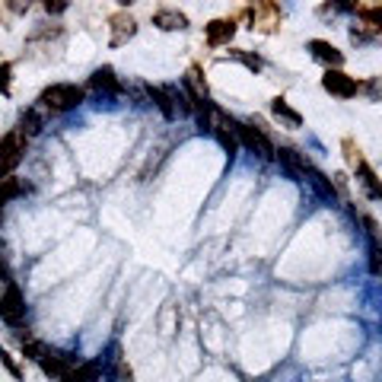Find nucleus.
<instances>
[{
    "mask_svg": "<svg viewBox=\"0 0 382 382\" xmlns=\"http://www.w3.org/2000/svg\"><path fill=\"white\" fill-rule=\"evenodd\" d=\"M0 363H4L6 370H10V376L23 379V370H19V366H16V360H13V357H10V353H6V351H0Z\"/></svg>",
    "mask_w": 382,
    "mask_h": 382,
    "instance_id": "obj_27",
    "label": "nucleus"
},
{
    "mask_svg": "<svg viewBox=\"0 0 382 382\" xmlns=\"http://www.w3.org/2000/svg\"><path fill=\"white\" fill-rule=\"evenodd\" d=\"M10 86H13V67L6 61H0V96H10Z\"/></svg>",
    "mask_w": 382,
    "mask_h": 382,
    "instance_id": "obj_25",
    "label": "nucleus"
},
{
    "mask_svg": "<svg viewBox=\"0 0 382 382\" xmlns=\"http://www.w3.org/2000/svg\"><path fill=\"white\" fill-rule=\"evenodd\" d=\"M357 19H363L370 32H382V6H357Z\"/></svg>",
    "mask_w": 382,
    "mask_h": 382,
    "instance_id": "obj_20",
    "label": "nucleus"
},
{
    "mask_svg": "<svg viewBox=\"0 0 382 382\" xmlns=\"http://www.w3.org/2000/svg\"><path fill=\"white\" fill-rule=\"evenodd\" d=\"M306 182H309V185L316 188V195L322 197V201H331V204L338 201V188H334V182H331L325 172H319L316 166H309V169H306Z\"/></svg>",
    "mask_w": 382,
    "mask_h": 382,
    "instance_id": "obj_16",
    "label": "nucleus"
},
{
    "mask_svg": "<svg viewBox=\"0 0 382 382\" xmlns=\"http://www.w3.org/2000/svg\"><path fill=\"white\" fill-rule=\"evenodd\" d=\"M80 102H83V86L77 83H51L38 96V105L45 112H67V108H77Z\"/></svg>",
    "mask_w": 382,
    "mask_h": 382,
    "instance_id": "obj_1",
    "label": "nucleus"
},
{
    "mask_svg": "<svg viewBox=\"0 0 382 382\" xmlns=\"http://www.w3.org/2000/svg\"><path fill=\"white\" fill-rule=\"evenodd\" d=\"M38 363H42V370H45L51 379L67 382V379H71V373L77 370L80 360H73L71 353H64V351H45V357L38 360Z\"/></svg>",
    "mask_w": 382,
    "mask_h": 382,
    "instance_id": "obj_5",
    "label": "nucleus"
},
{
    "mask_svg": "<svg viewBox=\"0 0 382 382\" xmlns=\"http://www.w3.org/2000/svg\"><path fill=\"white\" fill-rule=\"evenodd\" d=\"M0 223H4V207H0Z\"/></svg>",
    "mask_w": 382,
    "mask_h": 382,
    "instance_id": "obj_29",
    "label": "nucleus"
},
{
    "mask_svg": "<svg viewBox=\"0 0 382 382\" xmlns=\"http://www.w3.org/2000/svg\"><path fill=\"white\" fill-rule=\"evenodd\" d=\"M153 26L162 32H182L188 29V16L182 10H172V6H162V10L153 13Z\"/></svg>",
    "mask_w": 382,
    "mask_h": 382,
    "instance_id": "obj_13",
    "label": "nucleus"
},
{
    "mask_svg": "<svg viewBox=\"0 0 382 382\" xmlns=\"http://www.w3.org/2000/svg\"><path fill=\"white\" fill-rule=\"evenodd\" d=\"M99 370H102L99 360H86V363H77V370L71 373L67 382H99Z\"/></svg>",
    "mask_w": 382,
    "mask_h": 382,
    "instance_id": "obj_19",
    "label": "nucleus"
},
{
    "mask_svg": "<svg viewBox=\"0 0 382 382\" xmlns=\"http://www.w3.org/2000/svg\"><path fill=\"white\" fill-rule=\"evenodd\" d=\"M233 36H236V19H210V23L204 26V38H207L210 48L229 45Z\"/></svg>",
    "mask_w": 382,
    "mask_h": 382,
    "instance_id": "obj_10",
    "label": "nucleus"
},
{
    "mask_svg": "<svg viewBox=\"0 0 382 382\" xmlns=\"http://www.w3.org/2000/svg\"><path fill=\"white\" fill-rule=\"evenodd\" d=\"M26 140L19 131H10L0 138V175H13V169L23 162L26 156Z\"/></svg>",
    "mask_w": 382,
    "mask_h": 382,
    "instance_id": "obj_4",
    "label": "nucleus"
},
{
    "mask_svg": "<svg viewBox=\"0 0 382 382\" xmlns=\"http://www.w3.org/2000/svg\"><path fill=\"white\" fill-rule=\"evenodd\" d=\"M23 195H26V182L19 179V175H0V207Z\"/></svg>",
    "mask_w": 382,
    "mask_h": 382,
    "instance_id": "obj_18",
    "label": "nucleus"
},
{
    "mask_svg": "<svg viewBox=\"0 0 382 382\" xmlns=\"http://www.w3.org/2000/svg\"><path fill=\"white\" fill-rule=\"evenodd\" d=\"M271 115H274L281 125H286L290 131H296V128H303V115L296 112V108L290 105V102L284 99V96H277V99H271Z\"/></svg>",
    "mask_w": 382,
    "mask_h": 382,
    "instance_id": "obj_14",
    "label": "nucleus"
},
{
    "mask_svg": "<svg viewBox=\"0 0 382 382\" xmlns=\"http://www.w3.org/2000/svg\"><path fill=\"white\" fill-rule=\"evenodd\" d=\"M0 319H4L6 325H13V329H19V325L26 322V299H23V290L16 286V281L6 284V290L0 293Z\"/></svg>",
    "mask_w": 382,
    "mask_h": 382,
    "instance_id": "obj_3",
    "label": "nucleus"
},
{
    "mask_svg": "<svg viewBox=\"0 0 382 382\" xmlns=\"http://www.w3.org/2000/svg\"><path fill=\"white\" fill-rule=\"evenodd\" d=\"M147 99L153 102V105L160 108V112L166 115L169 121H172V118H175V112H179L182 90H175V86H147Z\"/></svg>",
    "mask_w": 382,
    "mask_h": 382,
    "instance_id": "obj_8",
    "label": "nucleus"
},
{
    "mask_svg": "<svg viewBox=\"0 0 382 382\" xmlns=\"http://www.w3.org/2000/svg\"><path fill=\"white\" fill-rule=\"evenodd\" d=\"M309 51H312V58L322 61L329 71H341V64H344V54H341L331 42H325V38H312V42H309Z\"/></svg>",
    "mask_w": 382,
    "mask_h": 382,
    "instance_id": "obj_12",
    "label": "nucleus"
},
{
    "mask_svg": "<svg viewBox=\"0 0 382 382\" xmlns=\"http://www.w3.org/2000/svg\"><path fill=\"white\" fill-rule=\"evenodd\" d=\"M90 86L96 93H108V96H121V93H128V86L121 83L118 77H115V71L112 67H96V71L90 73Z\"/></svg>",
    "mask_w": 382,
    "mask_h": 382,
    "instance_id": "obj_11",
    "label": "nucleus"
},
{
    "mask_svg": "<svg viewBox=\"0 0 382 382\" xmlns=\"http://www.w3.org/2000/svg\"><path fill=\"white\" fill-rule=\"evenodd\" d=\"M322 90L331 93V96H338V99H353V96L360 93V83L351 77V73H344V71H325Z\"/></svg>",
    "mask_w": 382,
    "mask_h": 382,
    "instance_id": "obj_6",
    "label": "nucleus"
},
{
    "mask_svg": "<svg viewBox=\"0 0 382 382\" xmlns=\"http://www.w3.org/2000/svg\"><path fill=\"white\" fill-rule=\"evenodd\" d=\"M0 281L4 284H13V268H10V249L6 242L0 239Z\"/></svg>",
    "mask_w": 382,
    "mask_h": 382,
    "instance_id": "obj_23",
    "label": "nucleus"
},
{
    "mask_svg": "<svg viewBox=\"0 0 382 382\" xmlns=\"http://www.w3.org/2000/svg\"><path fill=\"white\" fill-rule=\"evenodd\" d=\"M64 10H67V4H45V13H54V16L64 13Z\"/></svg>",
    "mask_w": 382,
    "mask_h": 382,
    "instance_id": "obj_28",
    "label": "nucleus"
},
{
    "mask_svg": "<svg viewBox=\"0 0 382 382\" xmlns=\"http://www.w3.org/2000/svg\"><path fill=\"white\" fill-rule=\"evenodd\" d=\"M242 13L252 19V29H258V32H274L277 23H281V6H274V4H255Z\"/></svg>",
    "mask_w": 382,
    "mask_h": 382,
    "instance_id": "obj_9",
    "label": "nucleus"
},
{
    "mask_svg": "<svg viewBox=\"0 0 382 382\" xmlns=\"http://www.w3.org/2000/svg\"><path fill=\"white\" fill-rule=\"evenodd\" d=\"M370 271L382 277V239H370Z\"/></svg>",
    "mask_w": 382,
    "mask_h": 382,
    "instance_id": "obj_22",
    "label": "nucleus"
},
{
    "mask_svg": "<svg viewBox=\"0 0 382 382\" xmlns=\"http://www.w3.org/2000/svg\"><path fill=\"white\" fill-rule=\"evenodd\" d=\"M341 147H344V156H347V166L351 169H357L360 162H363V156H360V147L357 143H353L351 138H344V143H341Z\"/></svg>",
    "mask_w": 382,
    "mask_h": 382,
    "instance_id": "obj_24",
    "label": "nucleus"
},
{
    "mask_svg": "<svg viewBox=\"0 0 382 382\" xmlns=\"http://www.w3.org/2000/svg\"><path fill=\"white\" fill-rule=\"evenodd\" d=\"M353 172H357V182H360V185H363L366 197H373V201H382V182H379V175L373 172V166H370V162L363 160L357 169H353Z\"/></svg>",
    "mask_w": 382,
    "mask_h": 382,
    "instance_id": "obj_17",
    "label": "nucleus"
},
{
    "mask_svg": "<svg viewBox=\"0 0 382 382\" xmlns=\"http://www.w3.org/2000/svg\"><path fill=\"white\" fill-rule=\"evenodd\" d=\"M236 134H239V143H242L249 153H255L258 160H277V147L271 143V138L255 125V121H252V125L236 121Z\"/></svg>",
    "mask_w": 382,
    "mask_h": 382,
    "instance_id": "obj_2",
    "label": "nucleus"
},
{
    "mask_svg": "<svg viewBox=\"0 0 382 382\" xmlns=\"http://www.w3.org/2000/svg\"><path fill=\"white\" fill-rule=\"evenodd\" d=\"M360 90H363L366 96H370L373 102H382V80L379 77H373V80H366L363 86H360Z\"/></svg>",
    "mask_w": 382,
    "mask_h": 382,
    "instance_id": "obj_26",
    "label": "nucleus"
},
{
    "mask_svg": "<svg viewBox=\"0 0 382 382\" xmlns=\"http://www.w3.org/2000/svg\"><path fill=\"white\" fill-rule=\"evenodd\" d=\"M108 26H112V36H108V45H112V48L128 45L134 36H138V19H134L131 13H125V10L112 13V19H108Z\"/></svg>",
    "mask_w": 382,
    "mask_h": 382,
    "instance_id": "obj_7",
    "label": "nucleus"
},
{
    "mask_svg": "<svg viewBox=\"0 0 382 382\" xmlns=\"http://www.w3.org/2000/svg\"><path fill=\"white\" fill-rule=\"evenodd\" d=\"M42 128H45V108L38 105V108H23L19 112V128L16 131L23 134V138H36V134H42Z\"/></svg>",
    "mask_w": 382,
    "mask_h": 382,
    "instance_id": "obj_15",
    "label": "nucleus"
},
{
    "mask_svg": "<svg viewBox=\"0 0 382 382\" xmlns=\"http://www.w3.org/2000/svg\"><path fill=\"white\" fill-rule=\"evenodd\" d=\"M229 58H233V61H239V64H245V67H249V71H252V73H258V71H262V67H264V61H262V58H258V54H249V51H239V48H236V51H229Z\"/></svg>",
    "mask_w": 382,
    "mask_h": 382,
    "instance_id": "obj_21",
    "label": "nucleus"
}]
</instances>
